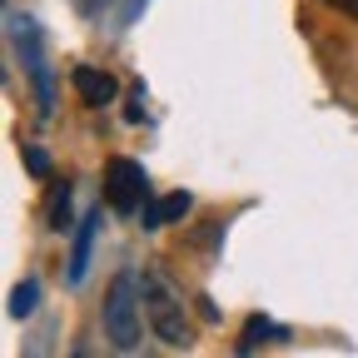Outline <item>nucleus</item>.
<instances>
[{
  "label": "nucleus",
  "mask_w": 358,
  "mask_h": 358,
  "mask_svg": "<svg viewBox=\"0 0 358 358\" xmlns=\"http://www.w3.org/2000/svg\"><path fill=\"white\" fill-rule=\"evenodd\" d=\"M140 299H145V324H150V334H155L164 348H189V343H194L185 299L174 294V284H169L164 274H145V279H140Z\"/></svg>",
  "instance_id": "nucleus-1"
},
{
  "label": "nucleus",
  "mask_w": 358,
  "mask_h": 358,
  "mask_svg": "<svg viewBox=\"0 0 358 358\" xmlns=\"http://www.w3.org/2000/svg\"><path fill=\"white\" fill-rule=\"evenodd\" d=\"M140 303L145 299H134V274H120L110 284V299H105V338H110V348H120V353L140 348Z\"/></svg>",
  "instance_id": "nucleus-2"
},
{
  "label": "nucleus",
  "mask_w": 358,
  "mask_h": 358,
  "mask_svg": "<svg viewBox=\"0 0 358 358\" xmlns=\"http://www.w3.org/2000/svg\"><path fill=\"white\" fill-rule=\"evenodd\" d=\"M105 204H110L115 214H140V209L150 204V179H145V169L134 164V159L115 155V159L105 164Z\"/></svg>",
  "instance_id": "nucleus-3"
},
{
  "label": "nucleus",
  "mask_w": 358,
  "mask_h": 358,
  "mask_svg": "<svg viewBox=\"0 0 358 358\" xmlns=\"http://www.w3.org/2000/svg\"><path fill=\"white\" fill-rule=\"evenodd\" d=\"M15 40H20V55H25L30 75H35V95H40V110L50 115V100H55V90H50V70H45V60H40V30L25 20V25H15Z\"/></svg>",
  "instance_id": "nucleus-4"
},
{
  "label": "nucleus",
  "mask_w": 358,
  "mask_h": 358,
  "mask_svg": "<svg viewBox=\"0 0 358 358\" xmlns=\"http://www.w3.org/2000/svg\"><path fill=\"white\" fill-rule=\"evenodd\" d=\"M189 204H194V199H189L185 189H174V194H164V199L145 204V209H140V214H145L140 224H145V229H164V224H174V219H185V214H189Z\"/></svg>",
  "instance_id": "nucleus-5"
},
{
  "label": "nucleus",
  "mask_w": 358,
  "mask_h": 358,
  "mask_svg": "<svg viewBox=\"0 0 358 358\" xmlns=\"http://www.w3.org/2000/svg\"><path fill=\"white\" fill-rule=\"evenodd\" d=\"M70 80H75V90H80L85 105H110V100H115V80L100 75V70H90V65H80Z\"/></svg>",
  "instance_id": "nucleus-6"
},
{
  "label": "nucleus",
  "mask_w": 358,
  "mask_h": 358,
  "mask_svg": "<svg viewBox=\"0 0 358 358\" xmlns=\"http://www.w3.org/2000/svg\"><path fill=\"white\" fill-rule=\"evenodd\" d=\"M45 224H50L55 234L70 229V185H65V179H55V185H50V199H45Z\"/></svg>",
  "instance_id": "nucleus-7"
},
{
  "label": "nucleus",
  "mask_w": 358,
  "mask_h": 358,
  "mask_svg": "<svg viewBox=\"0 0 358 358\" xmlns=\"http://www.w3.org/2000/svg\"><path fill=\"white\" fill-rule=\"evenodd\" d=\"M90 244H95V219H85V229L75 239V259H70V284L85 279V268H90Z\"/></svg>",
  "instance_id": "nucleus-8"
},
{
  "label": "nucleus",
  "mask_w": 358,
  "mask_h": 358,
  "mask_svg": "<svg viewBox=\"0 0 358 358\" xmlns=\"http://www.w3.org/2000/svg\"><path fill=\"white\" fill-rule=\"evenodd\" d=\"M35 299H40V284H35V279L15 284V294H10V313H15V319H25V313L35 308Z\"/></svg>",
  "instance_id": "nucleus-9"
},
{
  "label": "nucleus",
  "mask_w": 358,
  "mask_h": 358,
  "mask_svg": "<svg viewBox=\"0 0 358 358\" xmlns=\"http://www.w3.org/2000/svg\"><path fill=\"white\" fill-rule=\"evenodd\" d=\"M268 338H279V329L264 324V319H254V324L244 329V338H239V353H249V348H259V343H268Z\"/></svg>",
  "instance_id": "nucleus-10"
},
{
  "label": "nucleus",
  "mask_w": 358,
  "mask_h": 358,
  "mask_svg": "<svg viewBox=\"0 0 358 358\" xmlns=\"http://www.w3.org/2000/svg\"><path fill=\"white\" fill-rule=\"evenodd\" d=\"M25 164H30V169H35L40 179H50V159H45L40 150H25Z\"/></svg>",
  "instance_id": "nucleus-11"
},
{
  "label": "nucleus",
  "mask_w": 358,
  "mask_h": 358,
  "mask_svg": "<svg viewBox=\"0 0 358 358\" xmlns=\"http://www.w3.org/2000/svg\"><path fill=\"white\" fill-rule=\"evenodd\" d=\"M324 6H329V10H343L348 20H358V0H324Z\"/></svg>",
  "instance_id": "nucleus-12"
}]
</instances>
